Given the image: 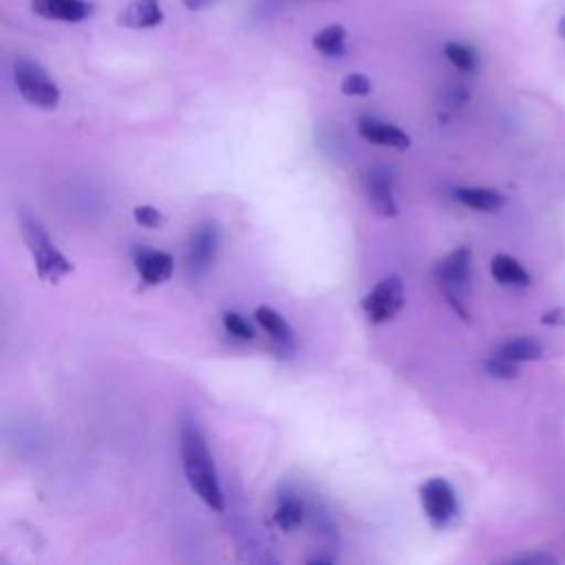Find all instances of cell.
Wrapping results in <instances>:
<instances>
[{
  "label": "cell",
  "mask_w": 565,
  "mask_h": 565,
  "mask_svg": "<svg viewBox=\"0 0 565 565\" xmlns=\"http://www.w3.org/2000/svg\"><path fill=\"white\" fill-rule=\"evenodd\" d=\"M20 227L24 234V241L29 245V252L33 256L38 276L42 280L49 282H57L62 276L73 271V263L68 258H64L57 247L49 241L42 223L38 221V216H33L29 210L20 212Z\"/></svg>",
  "instance_id": "cell-2"
},
{
  "label": "cell",
  "mask_w": 565,
  "mask_h": 565,
  "mask_svg": "<svg viewBox=\"0 0 565 565\" xmlns=\"http://www.w3.org/2000/svg\"><path fill=\"white\" fill-rule=\"evenodd\" d=\"M340 90L344 95H353V97L369 95L371 93V79L366 75H362V73H349V75L342 77Z\"/></svg>",
  "instance_id": "cell-21"
},
{
  "label": "cell",
  "mask_w": 565,
  "mask_h": 565,
  "mask_svg": "<svg viewBox=\"0 0 565 565\" xmlns=\"http://www.w3.org/2000/svg\"><path fill=\"white\" fill-rule=\"evenodd\" d=\"M455 199L477 212H494L505 203V196L494 188H457Z\"/></svg>",
  "instance_id": "cell-14"
},
{
  "label": "cell",
  "mask_w": 565,
  "mask_h": 565,
  "mask_svg": "<svg viewBox=\"0 0 565 565\" xmlns=\"http://www.w3.org/2000/svg\"><path fill=\"white\" fill-rule=\"evenodd\" d=\"M497 355L508 358L512 362H530V360H539L543 355V347L532 340V338H512L508 342H503L497 349Z\"/></svg>",
  "instance_id": "cell-15"
},
{
  "label": "cell",
  "mask_w": 565,
  "mask_h": 565,
  "mask_svg": "<svg viewBox=\"0 0 565 565\" xmlns=\"http://www.w3.org/2000/svg\"><path fill=\"white\" fill-rule=\"evenodd\" d=\"M347 31L340 24H329L313 35V46L324 55H340L344 51Z\"/></svg>",
  "instance_id": "cell-18"
},
{
  "label": "cell",
  "mask_w": 565,
  "mask_h": 565,
  "mask_svg": "<svg viewBox=\"0 0 565 565\" xmlns=\"http://www.w3.org/2000/svg\"><path fill=\"white\" fill-rule=\"evenodd\" d=\"M358 130L366 141L375 146H388L395 150H406L411 146V137L402 128L375 117H362Z\"/></svg>",
  "instance_id": "cell-8"
},
{
  "label": "cell",
  "mask_w": 565,
  "mask_h": 565,
  "mask_svg": "<svg viewBox=\"0 0 565 565\" xmlns=\"http://www.w3.org/2000/svg\"><path fill=\"white\" fill-rule=\"evenodd\" d=\"M541 322H543V324H547V327L565 324V311H563V309H550V311H545V313H543Z\"/></svg>",
  "instance_id": "cell-25"
},
{
  "label": "cell",
  "mask_w": 565,
  "mask_h": 565,
  "mask_svg": "<svg viewBox=\"0 0 565 565\" xmlns=\"http://www.w3.org/2000/svg\"><path fill=\"white\" fill-rule=\"evenodd\" d=\"M490 274L499 285L508 287H525L530 285L527 269L508 254H494L490 260Z\"/></svg>",
  "instance_id": "cell-13"
},
{
  "label": "cell",
  "mask_w": 565,
  "mask_h": 565,
  "mask_svg": "<svg viewBox=\"0 0 565 565\" xmlns=\"http://www.w3.org/2000/svg\"><path fill=\"white\" fill-rule=\"evenodd\" d=\"M135 267L139 278L146 285H161L166 282L172 271H174V260L168 252H157V249H141L135 256Z\"/></svg>",
  "instance_id": "cell-10"
},
{
  "label": "cell",
  "mask_w": 565,
  "mask_h": 565,
  "mask_svg": "<svg viewBox=\"0 0 565 565\" xmlns=\"http://www.w3.org/2000/svg\"><path fill=\"white\" fill-rule=\"evenodd\" d=\"M163 20L159 0H132L119 15V24L128 29H152Z\"/></svg>",
  "instance_id": "cell-12"
},
{
  "label": "cell",
  "mask_w": 565,
  "mask_h": 565,
  "mask_svg": "<svg viewBox=\"0 0 565 565\" xmlns=\"http://www.w3.org/2000/svg\"><path fill=\"white\" fill-rule=\"evenodd\" d=\"M556 31H558V35H561V38H565V15L558 20V26H556Z\"/></svg>",
  "instance_id": "cell-27"
},
{
  "label": "cell",
  "mask_w": 565,
  "mask_h": 565,
  "mask_svg": "<svg viewBox=\"0 0 565 565\" xmlns=\"http://www.w3.org/2000/svg\"><path fill=\"white\" fill-rule=\"evenodd\" d=\"M13 79L20 90V95L38 106V108H55L60 104V88L57 84L49 77V73L33 60L29 57H18L13 62Z\"/></svg>",
  "instance_id": "cell-3"
},
{
  "label": "cell",
  "mask_w": 565,
  "mask_h": 565,
  "mask_svg": "<svg viewBox=\"0 0 565 565\" xmlns=\"http://www.w3.org/2000/svg\"><path fill=\"white\" fill-rule=\"evenodd\" d=\"M366 194L371 207L380 216H395L397 214V203L393 199V179L384 168H373L366 174Z\"/></svg>",
  "instance_id": "cell-9"
},
{
  "label": "cell",
  "mask_w": 565,
  "mask_h": 565,
  "mask_svg": "<svg viewBox=\"0 0 565 565\" xmlns=\"http://www.w3.org/2000/svg\"><path fill=\"white\" fill-rule=\"evenodd\" d=\"M31 7L38 15L62 22H82L93 11V7L84 0H33Z\"/></svg>",
  "instance_id": "cell-11"
},
{
  "label": "cell",
  "mask_w": 565,
  "mask_h": 565,
  "mask_svg": "<svg viewBox=\"0 0 565 565\" xmlns=\"http://www.w3.org/2000/svg\"><path fill=\"white\" fill-rule=\"evenodd\" d=\"M419 499H422V508H424L428 521L435 527L448 525L452 521V516L457 514L455 490L441 477H433V479L424 481L419 488Z\"/></svg>",
  "instance_id": "cell-6"
},
{
  "label": "cell",
  "mask_w": 565,
  "mask_h": 565,
  "mask_svg": "<svg viewBox=\"0 0 565 565\" xmlns=\"http://www.w3.org/2000/svg\"><path fill=\"white\" fill-rule=\"evenodd\" d=\"M132 214H135V221L148 230H157L166 223V216L152 205H137Z\"/></svg>",
  "instance_id": "cell-24"
},
{
  "label": "cell",
  "mask_w": 565,
  "mask_h": 565,
  "mask_svg": "<svg viewBox=\"0 0 565 565\" xmlns=\"http://www.w3.org/2000/svg\"><path fill=\"white\" fill-rule=\"evenodd\" d=\"M483 369H486V373H488L490 377H497V380H514V377H519L516 362H512V360H508V358H501V355H497V353H494L490 360H486Z\"/></svg>",
  "instance_id": "cell-20"
},
{
  "label": "cell",
  "mask_w": 565,
  "mask_h": 565,
  "mask_svg": "<svg viewBox=\"0 0 565 565\" xmlns=\"http://www.w3.org/2000/svg\"><path fill=\"white\" fill-rule=\"evenodd\" d=\"M210 0H183V4L188 7V9H201V7H205Z\"/></svg>",
  "instance_id": "cell-26"
},
{
  "label": "cell",
  "mask_w": 565,
  "mask_h": 565,
  "mask_svg": "<svg viewBox=\"0 0 565 565\" xmlns=\"http://www.w3.org/2000/svg\"><path fill=\"white\" fill-rule=\"evenodd\" d=\"M181 459L190 488L199 494V499L212 508L214 512L225 510L218 475L212 461V455L205 446V439L194 422H183L181 426Z\"/></svg>",
  "instance_id": "cell-1"
},
{
  "label": "cell",
  "mask_w": 565,
  "mask_h": 565,
  "mask_svg": "<svg viewBox=\"0 0 565 565\" xmlns=\"http://www.w3.org/2000/svg\"><path fill=\"white\" fill-rule=\"evenodd\" d=\"M404 305V282L397 274L382 278L364 298L362 309L373 324L393 320Z\"/></svg>",
  "instance_id": "cell-5"
},
{
  "label": "cell",
  "mask_w": 565,
  "mask_h": 565,
  "mask_svg": "<svg viewBox=\"0 0 565 565\" xmlns=\"http://www.w3.org/2000/svg\"><path fill=\"white\" fill-rule=\"evenodd\" d=\"M218 249V227L214 221H203L194 227L185 249V263L192 278H199L212 263Z\"/></svg>",
  "instance_id": "cell-7"
},
{
  "label": "cell",
  "mask_w": 565,
  "mask_h": 565,
  "mask_svg": "<svg viewBox=\"0 0 565 565\" xmlns=\"http://www.w3.org/2000/svg\"><path fill=\"white\" fill-rule=\"evenodd\" d=\"M254 316H256V320H258V324L276 340V342H282V344H287L289 340H291V329H289V324H287V320L276 311V309H271V307H256V311H254Z\"/></svg>",
  "instance_id": "cell-16"
},
{
  "label": "cell",
  "mask_w": 565,
  "mask_h": 565,
  "mask_svg": "<svg viewBox=\"0 0 565 565\" xmlns=\"http://www.w3.org/2000/svg\"><path fill=\"white\" fill-rule=\"evenodd\" d=\"M435 276L439 280V287L444 289L448 302L455 307V311L466 320L468 313L461 305V289L470 280V249L457 247L452 249L435 269Z\"/></svg>",
  "instance_id": "cell-4"
},
{
  "label": "cell",
  "mask_w": 565,
  "mask_h": 565,
  "mask_svg": "<svg viewBox=\"0 0 565 565\" xmlns=\"http://www.w3.org/2000/svg\"><path fill=\"white\" fill-rule=\"evenodd\" d=\"M274 523L282 532H294L302 523V503L296 497L280 499V503L274 512Z\"/></svg>",
  "instance_id": "cell-17"
},
{
  "label": "cell",
  "mask_w": 565,
  "mask_h": 565,
  "mask_svg": "<svg viewBox=\"0 0 565 565\" xmlns=\"http://www.w3.org/2000/svg\"><path fill=\"white\" fill-rule=\"evenodd\" d=\"M503 563H510V565H556L558 558L547 554V552H523V554H514V556L505 558Z\"/></svg>",
  "instance_id": "cell-23"
},
{
  "label": "cell",
  "mask_w": 565,
  "mask_h": 565,
  "mask_svg": "<svg viewBox=\"0 0 565 565\" xmlns=\"http://www.w3.org/2000/svg\"><path fill=\"white\" fill-rule=\"evenodd\" d=\"M223 324H225V329H227L234 338H238V340H252V338H254V331H252L249 322H247L243 316L234 313V311H225V313H223Z\"/></svg>",
  "instance_id": "cell-22"
},
{
  "label": "cell",
  "mask_w": 565,
  "mask_h": 565,
  "mask_svg": "<svg viewBox=\"0 0 565 565\" xmlns=\"http://www.w3.org/2000/svg\"><path fill=\"white\" fill-rule=\"evenodd\" d=\"M444 55L448 57V62H450L455 68H459V71H463V73H470V71H475V66H477V55H475V51H472L470 46H466V44L448 42V44L444 46Z\"/></svg>",
  "instance_id": "cell-19"
}]
</instances>
